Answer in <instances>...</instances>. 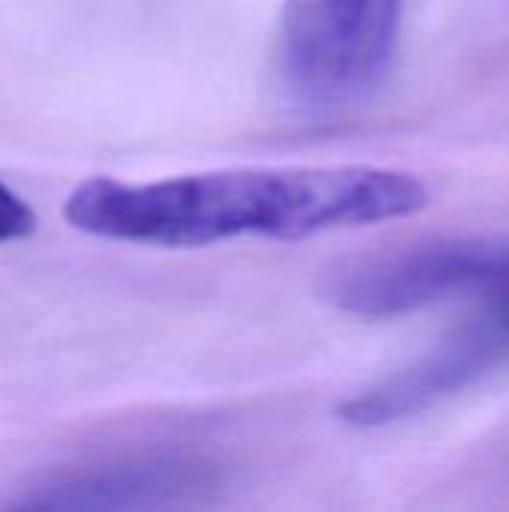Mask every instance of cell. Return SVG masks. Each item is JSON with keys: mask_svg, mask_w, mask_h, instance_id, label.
<instances>
[{"mask_svg": "<svg viewBox=\"0 0 509 512\" xmlns=\"http://www.w3.org/2000/svg\"><path fill=\"white\" fill-rule=\"evenodd\" d=\"M429 207L420 177L375 165L231 168L153 183L90 177L63 201L66 222L90 237L201 249L234 237L306 240L414 216Z\"/></svg>", "mask_w": 509, "mask_h": 512, "instance_id": "obj_1", "label": "cell"}, {"mask_svg": "<svg viewBox=\"0 0 509 512\" xmlns=\"http://www.w3.org/2000/svg\"><path fill=\"white\" fill-rule=\"evenodd\" d=\"M405 0H285L279 75L309 111L363 102L384 78L402 27Z\"/></svg>", "mask_w": 509, "mask_h": 512, "instance_id": "obj_2", "label": "cell"}, {"mask_svg": "<svg viewBox=\"0 0 509 512\" xmlns=\"http://www.w3.org/2000/svg\"><path fill=\"white\" fill-rule=\"evenodd\" d=\"M324 294L363 318H393L453 297H509V237H465L360 258L336 270Z\"/></svg>", "mask_w": 509, "mask_h": 512, "instance_id": "obj_3", "label": "cell"}, {"mask_svg": "<svg viewBox=\"0 0 509 512\" xmlns=\"http://www.w3.org/2000/svg\"><path fill=\"white\" fill-rule=\"evenodd\" d=\"M509 357V312L486 303L465 327L453 330L417 363L393 372L369 390L339 405V420L351 429H381L417 417L465 390Z\"/></svg>", "mask_w": 509, "mask_h": 512, "instance_id": "obj_4", "label": "cell"}, {"mask_svg": "<svg viewBox=\"0 0 509 512\" xmlns=\"http://www.w3.org/2000/svg\"><path fill=\"white\" fill-rule=\"evenodd\" d=\"M189 471L177 462H135V465H111L87 474H75L48 486L42 495L30 501H18L21 507H51V510H84V507H132L150 504V498L189 486Z\"/></svg>", "mask_w": 509, "mask_h": 512, "instance_id": "obj_5", "label": "cell"}, {"mask_svg": "<svg viewBox=\"0 0 509 512\" xmlns=\"http://www.w3.org/2000/svg\"><path fill=\"white\" fill-rule=\"evenodd\" d=\"M36 231V216L18 192L0 180V246L18 243Z\"/></svg>", "mask_w": 509, "mask_h": 512, "instance_id": "obj_6", "label": "cell"}]
</instances>
